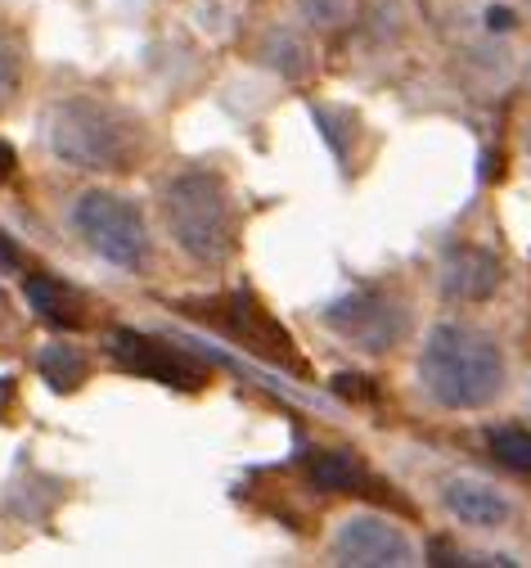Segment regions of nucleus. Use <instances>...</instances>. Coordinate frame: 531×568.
Segmentation results:
<instances>
[{"label":"nucleus","mask_w":531,"mask_h":568,"mask_svg":"<svg viewBox=\"0 0 531 568\" xmlns=\"http://www.w3.org/2000/svg\"><path fill=\"white\" fill-rule=\"evenodd\" d=\"M419 375H423V388L441 406H450V410H482L504 388V357H500V347L491 343V334H482L473 325L446 321L423 343Z\"/></svg>","instance_id":"nucleus-1"},{"label":"nucleus","mask_w":531,"mask_h":568,"mask_svg":"<svg viewBox=\"0 0 531 568\" xmlns=\"http://www.w3.org/2000/svg\"><path fill=\"white\" fill-rule=\"evenodd\" d=\"M172 240L194 262H225L235 253V203L212 172H181L163 190Z\"/></svg>","instance_id":"nucleus-2"},{"label":"nucleus","mask_w":531,"mask_h":568,"mask_svg":"<svg viewBox=\"0 0 531 568\" xmlns=\"http://www.w3.org/2000/svg\"><path fill=\"white\" fill-rule=\"evenodd\" d=\"M50 150L72 168L118 172L135 159V126L100 100H63L50 113Z\"/></svg>","instance_id":"nucleus-3"},{"label":"nucleus","mask_w":531,"mask_h":568,"mask_svg":"<svg viewBox=\"0 0 531 568\" xmlns=\"http://www.w3.org/2000/svg\"><path fill=\"white\" fill-rule=\"evenodd\" d=\"M72 226L78 235L113 266L122 271H140L149 262V231H144V217L135 212V203H126L122 194H104V190H91L78 199L72 207Z\"/></svg>","instance_id":"nucleus-4"},{"label":"nucleus","mask_w":531,"mask_h":568,"mask_svg":"<svg viewBox=\"0 0 531 568\" xmlns=\"http://www.w3.org/2000/svg\"><path fill=\"white\" fill-rule=\"evenodd\" d=\"M325 321H329L343 338H351L356 347H365V352H388V347H397V343L406 338V329H410L406 303L392 298V294H378V290H360V294L334 303V307L325 312Z\"/></svg>","instance_id":"nucleus-5"},{"label":"nucleus","mask_w":531,"mask_h":568,"mask_svg":"<svg viewBox=\"0 0 531 568\" xmlns=\"http://www.w3.org/2000/svg\"><path fill=\"white\" fill-rule=\"evenodd\" d=\"M109 352L118 357V366H126L140 379H159V384H172V388H198L203 384V366L190 362L181 347H172L163 338L122 329V334H113Z\"/></svg>","instance_id":"nucleus-6"},{"label":"nucleus","mask_w":531,"mask_h":568,"mask_svg":"<svg viewBox=\"0 0 531 568\" xmlns=\"http://www.w3.org/2000/svg\"><path fill=\"white\" fill-rule=\"evenodd\" d=\"M334 555L338 564H415V546L406 541V532L378 515L347 519L334 541Z\"/></svg>","instance_id":"nucleus-7"},{"label":"nucleus","mask_w":531,"mask_h":568,"mask_svg":"<svg viewBox=\"0 0 531 568\" xmlns=\"http://www.w3.org/2000/svg\"><path fill=\"white\" fill-rule=\"evenodd\" d=\"M441 284L450 298H464V303H482L491 298V290L500 284V262L482 248H455L441 266Z\"/></svg>","instance_id":"nucleus-8"},{"label":"nucleus","mask_w":531,"mask_h":568,"mask_svg":"<svg viewBox=\"0 0 531 568\" xmlns=\"http://www.w3.org/2000/svg\"><path fill=\"white\" fill-rule=\"evenodd\" d=\"M446 506H450L455 519L473 524V528H500L509 519V501H504L496 487H487L478 478H455L446 487Z\"/></svg>","instance_id":"nucleus-9"},{"label":"nucleus","mask_w":531,"mask_h":568,"mask_svg":"<svg viewBox=\"0 0 531 568\" xmlns=\"http://www.w3.org/2000/svg\"><path fill=\"white\" fill-rule=\"evenodd\" d=\"M28 303H32V312H37L45 325H59V329H78V325L86 321L82 298L72 294L68 284L50 280V275H32V280H28Z\"/></svg>","instance_id":"nucleus-10"},{"label":"nucleus","mask_w":531,"mask_h":568,"mask_svg":"<svg viewBox=\"0 0 531 568\" xmlns=\"http://www.w3.org/2000/svg\"><path fill=\"white\" fill-rule=\"evenodd\" d=\"M307 478L325 491H356L360 487V460L351 452H316L307 460Z\"/></svg>","instance_id":"nucleus-11"},{"label":"nucleus","mask_w":531,"mask_h":568,"mask_svg":"<svg viewBox=\"0 0 531 568\" xmlns=\"http://www.w3.org/2000/svg\"><path fill=\"white\" fill-rule=\"evenodd\" d=\"M37 366H41L45 384H50V388H59V393L78 388V384L86 379V357H82L78 347H68V343H50V347H41Z\"/></svg>","instance_id":"nucleus-12"},{"label":"nucleus","mask_w":531,"mask_h":568,"mask_svg":"<svg viewBox=\"0 0 531 568\" xmlns=\"http://www.w3.org/2000/svg\"><path fill=\"white\" fill-rule=\"evenodd\" d=\"M491 452L504 469L513 474H531V434L527 429H496L491 434Z\"/></svg>","instance_id":"nucleus-13"},{"label":"nucleus","mask_w":531,"mask_h":568,"mask_svg":"<svg viewBox=\"0 0 531 568\" xmlns=\"http://www.w3.org/2000/svg\"><path fill=\"white\" fill-rule=\"evenodd\" d=\"M14 87H19V54L6 37H0V104L14 95Z\"/></svg>","instance_id":"nucleus-14"},{"label":"nucleus","mask_w":531,"mask_h":568,"mask_svg":"<svg viewBox=\"0 0 531 568\" xmlns=\"http://www.w3.org/2000/svg\"><path fill=\"white\" fill-rule=\"evenodd\" d=\"M14 266H19V248L0 235V271H14Z\"/></svg>","instance_id":"nucleus-15"},{"label":"nucleus","mask_w":531,"mask_h":568,"mask_svg":"<svg viewBox=\"0 0 531 568\" xmlns=\"http://www.w3.org/2000/svg\"><path fill=\"white\" fill-rule=\"evenodd\" d=\"M14 163H19L14 150L6 145V140H0V181H10V176H14Z\"/></svg>","instance_id":"nucleus-16"},{"label":"nucleus","mask_w":531,"mask_h":568,"mask_svg":"<svg viewBox=\"0 0 531 568\" xmlns=\"http://www.w3.org/2000/svg\"><path fill=\"white\" fill-rule=\"evenodd\" d=\"M0 329H6V294H0Z\"/></svg>","instance_id":"nucleus-17"}]
</instances>
